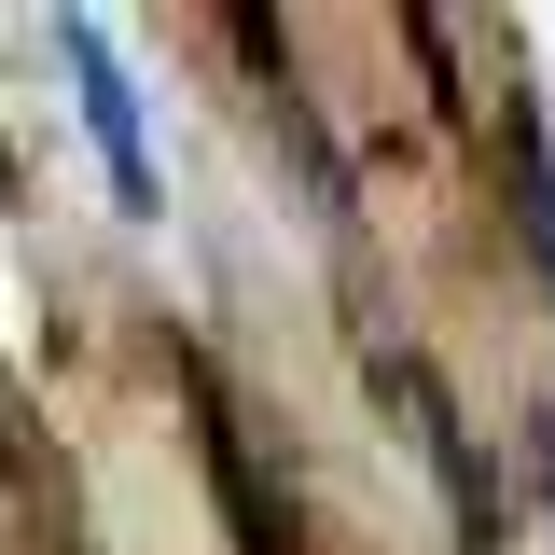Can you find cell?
Masks as SVG:
<instances>
[{
    "label": "cell",
    "instance_id": "2",
    "mask_svg": "<svg viewBox=\"0 0 555 555\" xmlns=\"http://www.w3.org/2000/svg\"><path fill=\"white\" fill-rule=\"evenodd\" d=\"M542 500H555V430H542Z\"/></svg>",
    "mask_w": 555,
    "mask_h": 555
},
{
    "label": "cell",
    "instance_id": "1",
    "mask_svg": "<svg viewBox=\"0 0 555 555\" xmlns=\"http://www.w3.org/2000/svg\"><path fill=\"white\" fill-rule=\"evenodd\" d=\"M69 69H83V126L112 153V195L153 208V153H139V98H126V56H112V28H69Z\"/></svg>",
    "mask_w": 555,
    "mask_h": 555
}]
</instances>
